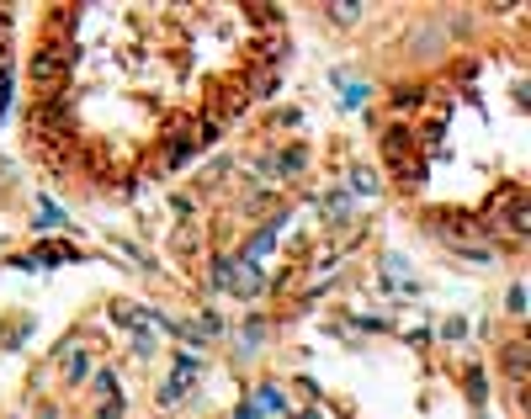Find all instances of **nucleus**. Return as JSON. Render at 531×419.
Returning a JSON list of instances; mask_svg holds the SVG:
<instances>
[{"label": "nucleus", "mask_w": 531, "mask_h": 419, "mask_svg": "<svg viewBox=\"0 0 531 419\" xmlns=\"http://www.w3.org/2000/svg\"><path fill=\"white\" fill-rule=\"evenodd\" d=\"M85 366H91V361H85V345H70V383H80Z\"/></svg>", "instance_id": "obj_2"}, {"label": "nucleus", "mask_w": 531, "mask_h": 419, "mask_svg": "<svg viewBox=\"0 0 531 419\" xmlns=\"http://www.w3.org/2000/svg\"><path fill=\"white\" fill-rule=\"evenodd\" d=\"M520 366H526V345H510L505 350V371H510V377H520Z\"/></svg>", "instance_id": "obj_3"}, {"label": "nucleus", "mask_w": 531, "mask_h": 419, "mask_svg": "<svg viewBox=\"0 0 531 419\" xmlns=\"http://www.w3.org/2000/svg\"><path fill=\"white\" fill-rule=\"evenodd\" d=\"M255 408H271V414H287V398H282L277 387H261V398H255Z\"/></svg>", "instance_id": "obj_1"}]
</instances>
